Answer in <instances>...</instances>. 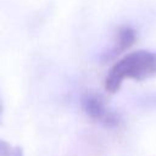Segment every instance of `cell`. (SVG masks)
I'll return each mask as SVG.
<instances>
[{
  "label": "cell",
  "mask_w": 156,
  "mask_h": 156,
  "mask_svg": "<svg viewBox=\"0 0 156 156\" xmlns=\"http://www.w3.org/2000/svg\"><path fill=\"white\" fill-rule=\"evenodd\" d=\"M135 40H136V33H135L134 28H132L130 26L119 27L118 30H117V34H116L115 46L105 55V60H111L115 56L119 55L121 52L126 51L127 49L133 46Z\"/></svg>",
  "instance_id": "cell-3"
},
{
  "label": "cell",
  "mask_w": 156,
  "mask_h": 156,
  "mask_svg": "<svg viewBox=\"0 0 156 156\" xmlns=\"http://www.w3.org/2000/svg\"><path fill=\"white\" fill-rule=\"evenodd\" d=\"M12 156H23V150L21 146H15L12 149Z\"/></svg>",
  "instance_id": "cell-4"
},
{
  "label": "cell",
  "mask_w": 156,
  "mask_h": 156,
  "mask_svg": "<svg viewBox=\"0 0 156 156\" xmlns=\"http://www.w3.org/2000/svg\"><path fill=\"white\" fill-rule=\"evenodd\" d=\"M80 105H82L83 111L87 113V116H89L91 119L96 122L102 123L106 127L113 128L121 123L119 115L107 110L102 98L96 94L88 93V94L82 95Z\"/></svg>",
  "instance_id": "cell-2"
},
{
  "label": "cell",
  "mask_w": 156,
  "mask_h": 156,
  "mask_svg": "<svg viewBox=\"0 0 156 156\" xmlns=\"http://www.w3.org/2000/svg\"><path fill=\"white\" fill-rule=\"evenodd\" d=\"M156 74V52L138 50L117 61L105 78V89L115 94L126 78L143 80Z\"/></svg>",
  "instance_id": "cell-1"
}]
</instances>
